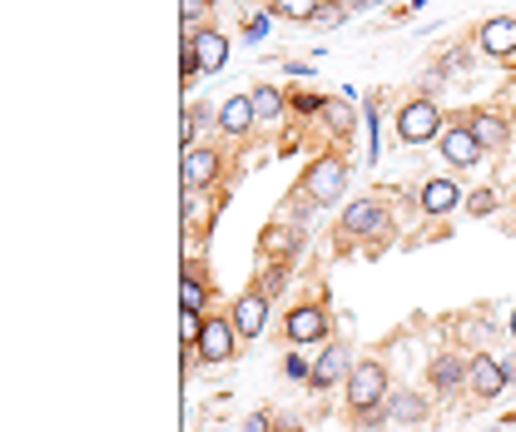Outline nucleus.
<instances>
[{
	"mask_svg": "<svg viewBox=\"0 0 516 432\" xmlns=\"http://www.w3.org/2000/svg\"><path fill=\"white\" fill-rule=\"evenodd\" d=\"M353 363H348V348H328L323 358H313V388H333L338 378H348Z\"/></svg>",
	"mask_w": 516,
	"mask_h": 432,
	"instance_id": "2eb2a0df",
	"label": "nucleus"
},
{
	"mask_svg": "<svg viewBox=\"0 0 516 432\" xmlns=\"http://www.w3.org/2000/svg\"><path fill=\"white\" fill-rule=\"evenodd\" d=\"M343 184H348V164H343V159H318V164L308 169V179H303V189H308L313 204H338Z\"/></svg>",
	"mask_w": 516,
	"mask_h": 432,
	"instance_id": "7ed1b4c3",
	"label": "nucleus"
},
{
	"mask_svg": "<svg viewBox=\"0 0 516 432\" xmlns=\"http://www.w3.org/2000/svg\"><path fill=\"white\" fill-rule=\"evenodd\" d=\"M457 199H467L452 179H432L427 189H422V209L427 214H447V209H457Z\"/></svg>",
	"mask_w": 516,
	"mask_h": 432,
	"instance_id": "dca6fc26",
	"label": "nucleus"
},
{
	"mask_svg": "<svg viewBox=\"0 0 516 432\" xmlns=\"http://www.w3.org/2000/svg\"><path fill=\"white\" fill-rule=\"evenodd\" d=\"M283 284H288V269H283V264H273V269L263 274V288H258V293H268V298H278V293H283Z\"/></svg>",
	"mask_w": 516,
	"mask_h": 432,
	"instance_id": "b1692460",
	"label": "nucleus"
},
{
	"mask_svg": "<svg viewBox=\"0 0 516 432\" xmlns=\"http://www.w3.org/2000/svg\"><path fill=\"white\" fill-rule=\"evenodd\" d=\"M502 368H507V383H516V353L512 358H502Z\"/></svg>",
	"mask_w": 516,
	"mask_h": 432,
	"instance_id": "bb28decb",
	"label": "nucleus"
},
{
	"mask_svg": "<svg viewBox=\"0 0 516 432\" xmlns=\"http://www.w3.org/2000/svg\"><path fill=\"white\" fill-rule=\"evenodd\" d=\"M204 5H209V0H179V10H184V35H199V30H204V25H199V20H204Z\"/></svg>",
	"mask_w": 516,
	"mask_h": 432,
	"instance_id": "5701e85b",
	"label": "nucleus"
},
{
	"mask_svg": "<svg viewBox=\"0 0 516 432\" xmlns=\"http://www.w3.org/2000/svg\"><path fill=\"white\" fill-rule=\"evenodd\" d=\"M254 95H234V100H224V110H219V125H224V135H249L254 130Z\"/></svg>",
	"mask_w": 516,
	"mask_h": 432,
	"instance_id": "4468645a",
	"label": "nucleus"
},
{
	"mask_svg": "<svg viewBox=\"0 0 516 432\" xmlns=\"http://www.w3.org/2000/svg\"><path fill=\"white\" fill-rule=\"evenodd\" d=\"M512 338H516V313H512Z\"/></svg>",
	"mask_w": 516,
	"mask_h": 432,
	"instance_id": "cd10ccee",
	"label": "nucleus"
},
{
	"mask_svg": "<svg viewBox=\"0 0 516 432\" xmlns=\"http://www.w3.org/2000/svg\"><path fill=\"white\" fill-rule=\"evenodd\" d=\"M209 5H219V0H209Z\"/></svg>",
	"mask_w": 516,
	"mask_h": 432,
	"instance_id": "c85d7f7f",
	"label": "nucleus"
},
{
	"mask_svg": "<svg viewBox=\"0 0 516 432\" xmlns=\"http://www.w3.org/2000/svg\"><path fill=\"white\" fill-rule=\"evenodd\" d=\"M234 328H239V338H258L263 328H268V293H244L239 303H234Z\"/></svg>",
	"mask_w": 516,
	"mask_h": 432,
	"instance_id": "6e6552de",
	"label": "nucleus"
},
{
	"mask_svg": "<svg viewBox=\"0 0 516 432\" xmlns=\"http://www.w3.org/2000/svg\"><path fill=\"white\" fill-rule=\"evenodd\" d=\"M492 209H497V189H477V194H467V214L487 219Z\"/></svg>",
	"mask_w": 516,
	"mask_h": 432,
	"instance_id": "4be33fe9",
	"label": "nucleus"
},
{
	"mask_svg": "<svg viewBox=\"0 0 516 432\" xmlns=\"http://www.w3.org/2000/svg\"><path fill=\"white\" fill-rule=\"evenodd\" d=\"M482 50H487V55H497V60L516 55V20L512 15H497V20H487V25H482Z\"/></svg>",
	"mask_w": 516,
	"mask_h": 432,
	"instance_id": "9d476101",
	"label": "nucleus"
},
{
	"mask_svg": "<svg viewBox=\"0 0 516 432\" xmlns=\"http://www.w3.org/2000/svg\"><path fill=\"white\" fill-rule=\"evenodd\" d=\"M194 50H199V70H204V75H214V70L229 65V40H224L219 30H199V35H194Z\"/></svg>",
	"mask_w": 516,
	"mask_h": 432,
	"instance_id": "f8f14e48",
	"label": "nucleus"
},
{
	"mask_svg": "<svg viewBox=\"0 0 516 432\" xmlns=\"http://www.w3.org/2000/svg\"><path fill=\"white\" fill-rule=\"evenodd\" d=\"M387 418L402 423V428H412V423L427 418V403H422L417 393H392V398H387Z\"/></svg>",
	"mask_w": 516,
	"mask_h": 432,
	"instance_id": "f3484780",
	"label": "nucleus"
},
{
	"mask_svg": "<svg viewBox=\"0 0 516 432\" xmlns=\"http://www.w3.org/2000/svg\"><path fill=\"white\" fill-rule=\"evenodd\" d=\"M323 333H328V313H323L318 303H303V308L288 313V338H293V343H313V338H323Z\"/></svg>",
	"mask_w": 516,
	"mask_h": 432,
	"instance_id": "1a4fd4ad",
	"label": "nucleus"
},
{
	"mask_svg": "<svg viewBox=\"0 0 516 432\" xmlns=\"http://www.w3.org/2000/svg\"><path fill=\"white\" fill-rule=\"evenodd\" d=\"M184 189L194 194V189H204V184H214L219 179V149H204V144H189L184 149Z\"/></svg>",
	"mask_w": 516,
	"mask_h": 432,
	"instance_id": "423d86ee",
	"label": "nucleus"
},
{
	"mask_svg": "<svg viewBox=\"0 0 516 432\" xmlns=\"http://www.w3.org/2000/svg\"><path fill=\"white\" fill-rule=\"evenodd\" d=\"M278 110H283V95L268 90V85H258L254 90V115L258 120H278Z\"/></svg>",
	"mask_w": 516,
	"mask_h": 432,
	"instance_id": "412c9836",
	"label": "nucleus"
},
{
	"mask_svg": "<svg viewBox=\"0 0 516 432\" xmlns=\"http://www.w3.org/2000/svg\"><path fill=\"white\" fill-rule=\"evenodd\" d=\"M397 135L407 144H427L442 135V115H437V105L432 100H412V105H402V115H397Z\"/></svg>",
	"mask_w": 516,
	"mask_h": 432,
	"instance_id": "f03ea898",
	"label": "nucleus"
},
{
	"mask_svg": "<svg viewBox=\"0 0 516 432\" xmlns=\"http://www.w3.org/2000/svg\"><path fill=\"white\" fill-rule=\"evenodd\" d=\"M244 432H268V418H263V413H254V418L244 423Z\"/></svg>",
	"mask_w": 516,
	"mask_h": 432,
	"instance_id": "a878e982",
	"label": "nucleus"
},
{
	"mask_svg": "<svg viewBox=\"0 0 516 432\" xmlns=\"http://www.w3.org/2000/svg\"><path fill=\"white\" fill-rule=\"evenodd\" d=\"M437 140H442V159L457 164V169H467V164H477V159L487 154V149L477 144V135H472V125H447Z\"/></svg>",
	"mask_w": 516,
	"mask_h": 432,
	"instance_id": "39448f33",
	"label": "nucleus"
},
{
	"mask_svg": "<svg viewBox=\"0 0 516 432\" xmlns=\"http://www.w3.org/2000/svg\"><path fill=\"white\" fill-rule=\"evenodd\" d=\"M179 298H184V308H189V313H204V279H199V269H184V279H179Z\"/></svg>",
	"mask_w": 516,
	"mask_h": 432,
	"instance_id": "aec40b11",
	"label": "nucleus"
},
{
	"mask_svg": "<svg viewBox=\"0 0 516 432\" xmlns=\"http://www.w3.org/2000/svg\"><path fill=\"white\" fill-rule=\"evenodd\" d=\"M283 373L298 378V383H313V358H298V353H293V358L283 363Z\"/></svg>",
	"mask_w": 516,
	"mask_h": 432,
	"instance_id": "393cba45",
	"label": "nucleus"
},
{
	"mask_svg": "<svg viewBox=\"0 0 516 432\" xmlns=\"http://www.w3.org/2000/svg\"><path fill=\"white\" fill-rule=\"evenodd\" d=\"M467 388H472L477 398H497V393L507 388V368H502V358H492V353H482V358H472V373H467Z\"/></svg>",
	"mask_w": 516,
	"mask_h": 432,
	"instance_id": "0eeeda50",
	"label": "nucleus"
},
{
	"mask_svg": "<svg viewBox=\"0 0 516 432\" xmlns=\"http://www.w3.org/2000/svg\"><path fill=\"white\" fill-rule=\"evenodd\" d=\"M268 5L283 20H318V10H323V0H268Z\"/></svg>",
	"mask_w": 516,
	"mask_h": 432,
	"instance_id": "6ab92c4d",
	"label": "nucleus"
},
{
	"mask_svg": "<svg viewBox=\"0 0 516 432\" xmlns=\"http://www.w3.org/2000/svg\"><path fill=\"white\" fill-rule=\"evenodd\" d=\"M467 125H472V135H477L482 149H502V144H507V125H502L497 115H472Z\"/></svg>",
	"mask_w": 516,
	"mask_h": 432,
	"instance_id": "a211bd4d",
	"label": "nucleus"
},
{
	"mask_svg": "<svg viewBox=\"0 0 516 432\" xmlns=\"http://www.w3.org/2000/svg\"><path fill=\"white\" fill-rule=\"evenodd\" d=\"M467 373H472V363H462L457 353L432 358V388H437V393H457V388L467 383Z\"/></svg>",
	"mask_w": 516,
	"mask_h": 432,
	"instance_id": "ddd939ff",
	"label": "nucleus"
},
{
	"mask_svg": "<svg viewBox=\"0 0 516 432\" xmlns=\"http://www.w3.org/2000/svg\"><path fill=\"white\" fill-rule=\"evenodd\" d=\"M234 348H239L234 318H204V328H199V353H204V363H229Z\"/></svg>",
	"mask_w": 516,
	"mask_h": 432,
	"instance_id": "20e7f679",
	"label": "nucleus"
},
{
	"mask_svg": "<svg viewBox=\"0 0 516 432\" xmlns=\"http://www.w3.org/2000/svg\"><path fill=\"white\" fill-rule=\"evenodd\" d=\"M383 398H387L383 363H353V373H348V408L368 413V408H383Z\"/></svg>",
	"mask_w": 516,
	"mask_h": 432,
	"instance_id": "f257e3e1",
	"label": "nucleus"
},
{
	"mask_svg": "<svg viewBox=\"0 0 516 432\" xmlns=\"http://www.w3.org/2000/svg\"><path fill=\"white\" fill-rule=\"evenodd\" d=\"M383 224H387V214L378 199H358V204H348V214H343V229H348V234H378Z\"/></svg>",
	"mask_w": 516,
	"mask_h": 432,
	"instance_id": "9b49d317",
	"label": "nucleus"
}]
</instances>
